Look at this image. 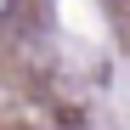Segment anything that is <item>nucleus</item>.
<instances>
[{"mask_svg": "<svg viewBox=\"0 0 130 130\" xmlns=\"http://www.w3.org/2000/svg\"><path fill=\"white\" fill-rule=\"evenodd\" d=\"M6 17H11V0H0V23H6Z\"/></svg>", "mask_w": 130, "mask_h": 130, "instance_id": "1", "label": "nucleus"}]
</instances>
